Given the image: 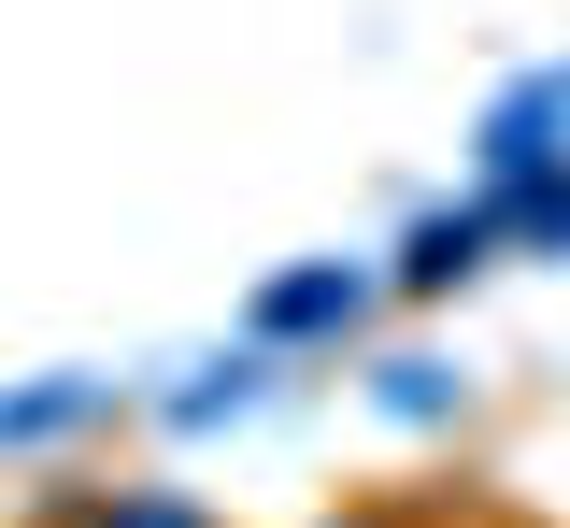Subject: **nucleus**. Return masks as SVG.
<instances>
[{
    "label": "nucleus",
    "instance_id": "nucleus-1",
    "mask_svg": "<svg viewBox=\"0 0 570 528\" xmlns=\"http://www.w3.org/2000/svg\"><path fill=\"white\" fill-rule=\"evenodd\" d=\"M115 528H186V515H171V500H129V515H115Z\"/></svg>",
    "mask_w": 570,
    "mask_h": 528
}]
</instances>
